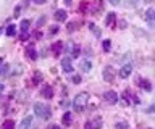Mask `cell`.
Returning <instances> with one entry per match:
<instances>
[{
  "mask_svg": "<svg viewBox=\"0 0 155 129\" xmlns=\"http://www.w3.org/2000/svg\"><path fill=\"white\" fill-rule=\"evenodd\" d=\"M21 69H23L21 65H16V66H15V69H12V74H13V76H18L19 73H21Z\"/></svg>",
  "mask_w": 155,
  "mask_h": 129,
  "instance_id": "d4e9b609",
  "label": "cell"
},
{
  "mask_svg": "<svg viewBox=\"0 0 155 129\" xmlns=\"http://www.w3.org/2000/svg\"><path fill=\"white\" fill-rule=\"evenodd\" d=\"M116 21V13H108L105 18V26H111Z\"/></svg>",
  "mask_w": 155,
  "mask_h": 129,
  "instance_id": "9a60e30c",
  "label": "cell"
},
{
  "mask_svg": "<svg viewBox=\"0 0 155 129\" xmlns=\"http://www.w3.org/2000/svg\"><path fill=\"white\" fill-rule=\"evenodd\" d=\"M144 2H147V3H149V2H152V0H144Z\"/></svg>",
  "mask_w": 155,
  "mask_h": 129,
  "instance_id": "b9f144b4",
  "label": "cell"
},
{
  "mask_svg": "<svg viewBox=\"0 0 155 129\" xmlns=\"http://www.w3.org/2000/svg\"><path fill=\"white\" fill-rule=\"evenodd\" d=\"M34 37H36V39H41V37H42V32H41V31H37L36 34H34Z\"/></svg>",
  "mask_w": 155,
  "mask_h": 129,
  "instance_id": "d6a6232c",
  "label": "cell"
},
{
  "mask_svg": "<svg viewBox=\"0 0 155 129\" xmlns=\"http://www.w3.org/2000/svg\"><path fill=\"white\" fill-rule=\"evenodd\" d=\"M87 100H89V92H81V94L76 95L74 100H73V105H74L76 111H81V110L86 107Z\"/></svg>",
  "mask_w": 155,
  "mask_h": 129,
  "instance_id": "7a4b0ae2",
  "label": "cell"
},
{
  "mask_svg": "<svg viewBox=\"0 0 155 129\" xmlns=\"http://www.w3.org/2000/svg\"><path fill=\"white\" fill-rule=\"evenodd\" d=\"M26 52H28V56L31 60H36L37 58V53H36V49H34V45H29L28 49H26Z\"/></svg>",
  "mask_w": 155,
  "mask_h": 129,
  "instance_id": "2e32d148",
  "label": "cell"
},
{
  "mask_svg": "<svg viewBox=\"0 0 155 129\" xmlns=\"http://www.w3.org/2000/svg\"><path fill=\"white\" fill-rule=\"evenodd\" d=\"M81 76H73V82H74V84H81Z\"/></svg>",
  "mask_w": 155,
  "mask_h": 129,
  "instance_id": "f546056e",
  "label": "cell"
},
{
  "mask_svg": "<svg viewBox=\"0 0 155 129\" xmlns=\"http://www.w3.org/2000/svg\"><path fill=\"white\" fill-rule=\"evenodd\" d=\"M36 3H39V5H42V3H45V0H34Z\"/></svg>",
  "mask_w": 155,
  "mask_h": 129,
  "instance_id": "8d00e7d4",
  "label": "cell"
},
{
  "mask_svg": "<svg viewBox=\"0 0 155 129\" xmlns=\"http://www.w3.org/2000/svg\"><path fill=\"white\" fill-rule=\"evenodd\" d=\"M102 47H104V50H105V52H110V47H111V42H110L108 39H105V40H104V44H102Z\"/></svg>",
  "mask_w": 155,
  "mask_h": 129,
  "instance_id": "603a6c76",
  "label": "cell"
},
{
  "mask_svg": "<svg viewBox=\"0 0 155 129\" xmlns=\"http://www.w3.org/2000/svg\"><path fill=\"white\" fill-rule=\"evenodd\" d=\"M41 81H42V74L41 73H34V82H41Z\"/></svg>",
  "mask_w": 155,
  "mask_h": 129,
  "instance_id": "484cf974",
  "label": "cell"
},
{
  "mask_svg": "<svg viewBox=\"0 0 155 129\" xmlns=\"http://www.w3.org/2000/svg\"><path fill=\"white\" fill-rule=\"evenodd\" d=\"M61 121H63V124H65V126H70V124H71V121H73V118H71V113H65V114H63Z\"/></svg>",
  "mask_w": 155,
  "mask_h": 129,
  "instance_id": "d6986e66",
  "label": "cell"
},
{
  "mask_svg": "<svg viewBox=\"0 0 155 129\" xmlns=\"http://www.w3.org/2000/svg\"><path fill=\"white\" fill-rule=\"evenodd\" d=\"M66 16H68V13H66L65 10H57V11H55V20H57V21H65Z\"/></svg>",
  "mask_w": 155,
  "mask_h": 129,
  "instance_id": "5bb4252c",
  "label": "cell"
},
{
  "mask_svg": "<svg viewBox=\"0 0 155 129\" xmlns=\"http://www.w3.org/2000/svg\"><path fill=\"white\" fill-rule=\"evenodd\" d=\"M19 15H21V7H16V8H15V13H13V16H15V18H18Z\"/></svg>",
  "mask_w": 155,
  "mask_h": 129,
  "instance_id": "83f0119b",
  "label": "cell"
},
{
  "mask_svg": "<svg viewBox=\"0 0 155 129\" xmlns=\"http://www.w3.org/2000/svg\"><path fill=\"white\" fill-rule=\"evenodd\" d=\"M79 68H81V71H84V73H89L91 68H92V63L89 60H82L81 65H79Z\"/></svg>",
  "mask_w": 155,
  "mask_h": 129,
  "instance_id": "30bf717a",
  "label": "cell"
},
{
  "mask_svg": "<svg viewBox=\"0 0 155 129\" xmlns=\"http://www.w3.org/2000/svg\"><path fill=\"white\" fill-rule=\"evenodd\" d=\"M2 129H15V123L13 119H5L2 124Z\"/></svg>",
  "mask_w": 155,
  "mask_h": 129,
  "instance_id": "ac0fdd59",
  "label": "cell"
},
{
  "mask_svg": "<svg viewBox=\"0 0 155 129\" xmlns=\"http://www.w3.org/2000/svg\"><path fill=\"white\" fill-rule=\"evenodd\" d=\"M34 113H36V116H41L42 119H48L52 116V108L45 103H34Z\"/></svg>",
  "mask_w": 155,
  "mask_h": 129,
  "instance_id": "6da1fadb",
  "label": "cell"
},
{
  "mask_svg": "<svg viewBox=\"0 0 155 129\" xmlns=\"http://www.w3.org/2000/svg\"><path fill=\"white\" fill-rule=\"evenodd\" d=\"M129 127V124L126 123V121H121V123H116L115 124V129H128Z\"/></svg>",
  "mask_w": 155,
  "mask_h": 129,
  "instance_id": "7402d4cb",
  "label": "cell"
},
{
  "mask_svg": "<svg viewBox=\"0 0 155 129\" xmlns=\"http://www.w3.org/2000/svg\"><path fill=\"white\" fill-rule=\"evenodd\" d=\"M3 89H5V85H3V84H0V94L3 92Z\"/></svg>",
  "mask_w": 155,
  "mask_h": 129,
  "instance_id": "f35d334b",
  "label": "cell"
},
{
  "mask_svg": "<svg viewBox=\"0 0 155 129\" xmlns=\"http://www.w3.org/2000/svg\"><path fill=\"white\" fill-rule=\"evenodd\" d=\"M74 29H76V23L73 21V23H70V24H68V31H70V32H73Z\"/></svg>",
  "mask_w": 155,
  "mask_h": 129,
  "instance_id": "f1b7e54d",
  "label": "cell"
},
{
  "mask_svg": "<svg viewBox=\"0 0 155 129\" xmlns=\"http://www.w3.org/2000/svg\"><path fill=\"white\" fill-rule=\"evenodd\" d=\"M65 3H66V5H70V3H71V0H65Z\"/></svg>",
  "mask_w": 155,
  "mask_h": 129,
  "instance_id": "60d3db41",
  "label": "cell"
},
{
  "mask_svg": "<svg viewBox=\"0 0 155 129\" xmlns=\"http://www.w3.org/2000/svg\"><path fill=\"white\" fill-rule=\"evenodd\" d=\"M108 2L111 3V5H118V3H120V0H108Z\"/></svg>",
  "mask_w": 155,
  "mask_h": 129,
  "instance_id": "836d02e7",
  "label": "cell"
},
{
  "mask_svg": "<svg viewBox=\"0 0 155 129\" xmlns=\"http://www.w3.org/2000/svg\"><path fill=\"white\" fill-rule=\"evenodd\" d=\"M137 2H139V0H128V5L136 7V5H137Z\"/></svg>",
  "mask_w": 155,
  "mask_h": 129,
  "instance_id": "1f68e13d",
  "label": "cell"
},
{
  "mask_svg": "<svg viewBox=\"0 0 155 129\" xmlns=\"http://www.w3.org/2000/svg\"><path fill=\"white\" fill-rule=\"evenodd\" d=\"M2 65H3V58L0 56V68H2Z\"/></svg>",
  "mask_w": 155,
  "mask_h": 129,
  "instance_id": "ab89813d",
  "label": "cell"
},
{
  "mask_svg": "<svg viewBox=\"0 0 155 129\" xmlns=\"http://www.w3.org/2000/svg\"><path fill=\"white\" fill-rule=\"evenodd\" d=\"M89 29L94 31V34H95V36H100V29H99V27H97V26L94 24V23H91V24H89Z\"/></svg>",
  "mask_w": 155,
  "mask_h": 129,
  "instance_id": "cb8c5ba5",
  "label": "cell"
},
{
  "mask_svg": "<svg viewBox=\"0 0 155 129\" xmlns=\"http://www.w3.org/2000/svg\"><path fill=\"white\" fill-rule=\"evenodd\" d=\"M41 94H42L44 98H52V97H53V90H52L50 85H44V89H42Z\"/></svg>",
  "mask_w": 155,
  "mask_h": 129,
  "instance_id": "9c48e42d",
  "label": "cell"
},
{
  "mask_svg": "<svg viewBox=\"0 0 155 129\" xmlns=\"http://www.w3.org/2000/svg\"><path fill=\"white\" fill-rule=\"evenodd\" d=\"M102 127V118H94L84 124V129H100Z\"/></svg>",
  "mask_w": 155,
  "mask_h": 129,
  "instance_id": "277c9868",
  "label": "cell"
},
{
  "mask_svg": "<svg viewBox=\"0 0 155 129\" xmlns=\"http://www.w3.org/2000/svg\"><path fill=\"white\" fill-rule=\"evenodd\" d=\"M104 100H107L108 103H116L118 102V94L115 90H108V92L104 94Z\"/></svg>",
  "mask_w": 155,
  "mask_h": 129,
  "instance_id": "5b68a950",
  "label": "cell"
},
{
  "mask_svg": "<svg viewBox=\"0 0 155 129\" xmlns=\"http://www.w3.org/2000/svg\"><path fill=\"white\" fill-rule=\"evenodd\" d=\"M31 123H32V116H26L21 121V124H19V129H29L31 127Z\"/></svg>",
  "mask_w": 155,
  "mask_h": 129,
  "instance_id": "7c38bea8",
  "label": "cell"
},
{
  "mask_svg": "<svg viewBox=\"0 0 155 129\" xmlns=\"http://www.w3.org/2000/svg\"><path fill=\"white\" fill-rule=\"evenodd\" d=\"M45 20H47L45 16H41V18H39V20H37V26H42L44 23H45Z\"/></svg>",
  "mask_w": 155,
  "mask_h": 129,
  "instance_id": "4dcf8cb0",
  "label": "cell"
},
{
  "mask_svg": "<svg viewBox=\"0 0 155 129\" xmlns=\"http://www.w3.org/2000/svg\"><path fill=\"white\" fill-rule=\"evenodd\" d=\"M47 129H60V127H58V126H57V124H52V126H48Z\"/></svg>",
  "mask_w": 155,
  "mask_h": 129,
  "instance_id": "d590c367",
  "label": "cell"
},
{
  "mask_svg": "<svg viewBox=\"0 0 155 129\" xmlns=\"http://www.w3.org/2000/svg\"><path fill=\"white\" fill-rule=\"evenodd\" d=\"M145 18H147L149 24L152 26L153 24V18H155V10H153V8H149V10L145 11Z\"/></svg>",
  "mask_w": 155,
  "mask_h": 129,
  "instance_id": "4fadbf2b",
  "label": "cell"
},
{
  "mask_svg": "<svg viewBox=\"0 0 155 129\" xmlns=\"http://www.w3.org/2000/svg\"><path fill=\"white\" fill-rule=\"evenodd\" d=\"M63 45H65V44H63V40H58V42H55V44H52V52H53L55 55H58V53L61 52Z\"/></svg>",
  "mask_w": 155,
  "mask_h": 129,
  "instance_id": "8fae6325",
  "label": "cell"
},
{
  "mask_svg": "<svg viewBox=\"0 0 155 129\" xmlns=\"http://www.w3.org/2000/svg\"><path fill=\"white\" fill-rule=\"evenodd\" d=\"M0 32H2V31H0Z\"/></svg>",
  "mask_w": 155,
  "mask_h": 129,
  "instance_id": "7bdbcfd3",
  "label": "cell"
},
{
  "mask_svg": "<svg viewBox=\"0 0 155 129\" xmlns=\"http://www.w3.org/2000/svg\"><path fill=\"white\" fill-rule=\"evenodd\" d=\"M7 36L8 37H13L15 34H16V27H15V24H10V26H7Z\"/></svg>",
  "mask_w": 155,
  "mask_h": 129,
  "instance_id": "ffe728a7",
  "label": "cell"
},
{
  "mask_svg": "<svg viewBox=\"0 0 155 129\" xmlns=\"http://www.w3.org/2000/svg\"><path fill=\"white\" fill-rule=\"evenodd\" d=\"M61 68H63V71L65 73H73V65H71V60L70 58H63L61 60Z\"/></svg>",
  "mask_w": 155,
  "mask_h": 129,
  "instance_id": "52a82bcc",
  "label": "cell"
},
{
  "mask_svg": "<svg viewBox=\"0 0 155 129\" xmlns=\"http://www.w3.org/2000/svg\"><path fill=\"white\" fill-rule=\"evenodd\" d=\"M70 52H71V56H73V58H78V56H79V53H81V49H79L78 45H71Z\"/></svg>",
  "mask_w": 155,
  "mask_h": 129,
  "instance_id": "e0dca14e",
  "label": "cell"
},
{
  "mask_svg": "<svg viewBox=\"0 0 155 129\" xmlns=\"http://www.w3.org/2000/svg\"><path fill=\"white\" fill-rule=\"evenodd\" d=\"M139 85H140V89L145 90V92H152V84H150V81L140 79V81H139Z\"/></svg>",
  "mask_w": 155,
  "mask_h": 129,
  "instance_id": "ba28073f",
  "label": "cell"
},
{
  "mask_svg": "<svg viewBox=\"0 0 155 129\" xmlns=\"http://www.w3.org/2000/svg\"><path fill=\"white\" fill-rule=\"evenodd\" d=\"M131 73H133V65H131V63L123 65V68L120 69V76H121V78H129Z\"/></svg>",
  "mask_w": 155,
  "mask_h": 129,
  "instance_id": "8992f818",
  "label": "cell"
},
{
  "mask_svg": "<svg viewBox=\"0 0 155 129\" xmlns=\"http://www.w3.org/2000/svg\"><path fill=\"white\" fill-rule=\"evenodd\" d=\"M102 74H104V79L107 81V82H113V79L116 78V71H115V68H113V66H105V68H104V73H102Z\"/></svg>",
  "mask_w": 155,
  "mask_h": 129,
  "instance_id": "3957f363",
  "label": "cell"
},
{
  "mask_svg": "<svg viewBox=\"0 0 155 129\" xmlns=\"http://www.w3.org/2000/svg\"><path fill=\"white\" fill-rule=\"evenodd\" d=\"M60 105H61L63 108H68V107H70V100H68V98H63L61 102H60Z\"/></svg>",
  "mask_w": 155,
  "mask_h": 129,
  "instance_id": "4316f807",
  "label": "cell"
},
{
  "mask_svg": "<svg viewBox=\"0 0 155 129\" xmlns=\"http://www.w3.org/2000/svg\"><path fill=\"white\" fill-rule=\"evenodd\" d=\"M55 32H58V27H53V29H50V34H55Z\"/></svg>",
  "mask_w": 155,
  "mask_h": 129,
  "instance_id": "74e56055",
  "label": "cell"
},
{
  "mask_svg": "<svg viewBox=\"0 0 155 129\" xmlns=\"http://www.w3.org/2000/svg\"><path fill=\"white\" fill-rule=\"evenodd\" d=\"M28 39V32H23L21 34V40H26Z\"/></svg>",
  "mask_w": 155,
  "mask_h": 129,
  "instance_id": "e575fe53",
  "label": "cell"
},
{
  "mask_svg": "<svg viewBox=\"0 0 155 129\" xmlns=\"http://www.w3.org/2000/svg\"><path fill=\"white\" fill-rule=\"evenodd\" d=\"M29 24H31V21H29V20H23V21H21V24H19V27H21V31H23V32H28Z\"/></svg>",
  "mask_w": 155,
  "mask_h": 129,
  "instance_id": "44dd1931",
  "label": "cell"
}]
</instances>
